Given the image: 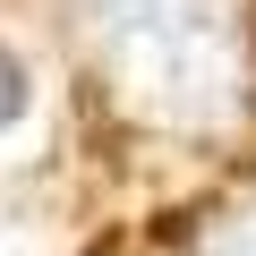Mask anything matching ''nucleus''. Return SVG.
Masks as SVG:
<instances>
[{
	"label": "nucleus",
	"instance_id": "obj_1",
	"mask_svg": "<svg viewBox=\"0 0 256 256\" xmlns=\"http://www.w3.org/2000/svg\"><path fill=\"white\" fill-rule=\"evenodd\" d=\"M111 60L146 77V94H188L196 52L214 43V0H102Z\"/></svg>",
	"mask_w": 256,
	"mask_h": 256
},
{
	"label": "nucleus",
	"instance_id": "obj_2",
	"mask_svg": "<svg viewBox=\"0 0 256 256\" xmlns=\"http://www.w3.org/2000/svg\"><path fill=\"white\" fill-rule=\"evenodd\" d=\"M18 111H26V77H18V60H9V52H0V128H9Z\"/></svg>",
	"mask_w": 256,
	"mask_h": 256
}]
</instances>
